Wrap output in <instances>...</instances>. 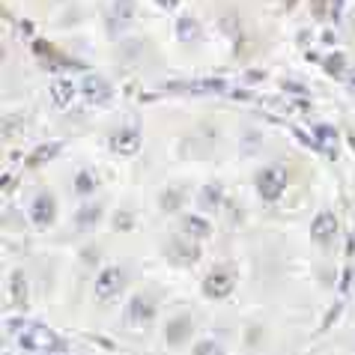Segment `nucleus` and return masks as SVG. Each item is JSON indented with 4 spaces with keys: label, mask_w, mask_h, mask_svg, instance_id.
<instances>
[{
    "label": "nucleus",
    "mask_w": 355,
    "mask_h": 355,
    "mask_svg": "<svg viewBox=\"0 0 355 355\" xmlns=\"http://www.w3.org/2000/svg\"><path fill=\"white\" fill-rule=\"evenodd\" d=\"M257 182H260V194L269 197V200H275V197L281 194V189H284V173L281 171H263Z\"/></svg>",
    "instance_id": "nucleus-1"
},
{
    "label": "nucleus",
    "mask_w": 355,
    "mask_h": 355,
    "mask_svg": "<svg viewBox=\"0 0 355 355\" xmlns=\"http://www.w3.org/2000/svg\"><path fill=\"white\" fill-rule=\"evenodd\" d=\"M120 284H123V275H120V269H107L102 278H98V295H111L114 290H120Z\"/></svg>",
    "instance_id": "nucleus-2"
},
{
    "label": "nucleus",
    "mask_w": 355,
    "mask_h": 355,
    "mask_svg": "<svg viewBox=\"0 0 355 355\" xmlns=\"http://www.w3.org/2000/svg\"><path fill=\"white\" fill-rule=\"evenodd\" d=\"M36 221L39 224H45V221H51V215H54V200H51V197H39V200H36Z\"/></svg>",
    "instance_id": "nucleus-3"
},
{
    "label": "nucleus",
    "mask_w": 355,
    "mask_h": 355,
    "mask_svg": "<svg viewBox=\"0 0 355 355\" xmlns=\"http://www.w3.org/2000/svg\"><path fill=\"white\" fill-rule=\"evenodd\" d=\"M230 287H233V284H230V278H227V275H212L209 284H206V293H209V295H224Z\"/></svg>",
    "instance_id": "nucleus-4"
},
{
    "label": "nucleus",
    "mask_w": 355,
    "mask_h": 355,
    "mask_svg": "<svg viewBox=\"0 0 355 355\" xmlns=\"http://www.w3.org/2000/svg\"><path fill=\"white\" fill-rule=\"evenodd\" d=\"M21 340H24V347H51V343H54L51 334L39 331V329H36V338H21Z\"/></svg>",
    "instance_id": "nucleus-5"
},
{
    "label": "nucleus",
    "mask_w": 355,
    "mask_h": 355,
    "mask_svg": "<svg viewBox=\"0 0 355 355\" xmlns=\"http://www.w3.org/2000/svg\"><path fill=\"white\" fill-rule=\"evenodd\" d=\"M185 325H189V320H176V322H173V329H176V331H167V340H173V343H176V340H182L185 334H189V331H182Z\"/></svg>",
    "instance_id": "nucleus-6"
},
{
    "label": "nucleus",
    "mask_w": 355,
    "mask_h": 355,
    "mask_svg": "<svg viewBox=\"0 0 355 355\" xmlns=\"http://www.w3.org/2000/svg\"><path fill=\"white\" fill-rule=\"evenodd\" d=\"M78 191H93V180L87 173L78 176Z\"/></svg>",
    "instance_id": "nucleus-7"
},
{
    "label": "nucleus",
    "mask_w": 355,
    "mask_h": 355,
    "mask_svg": "<svg viewBox=\"0 0 355 355\" xmlns=\"http://www.w3.org/2000/svg\"><path fill=\"white\" fill-rule=\"evenodd\" d=\"M197 355H218V347H212V343H200Z\"/></svg>",
    "instance_id": "nucleus-8"
}]
</instances>
